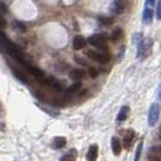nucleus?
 I'll list each match as a JSON object with an SVG mask.
<instances>
[{"label":"nucleus","mask_w":161,"mask_h":161,"mask_svg":"<svg viewBox=\"0 0 161 161\" xmlns=\"http://www.w3.org/2000/svg\"><path fill=\"white\" fill-rule=\"evenodd\" d=\"M86 56L91 58V59L98 62V63H102V64L108 63L110 61V55L108 52H102V51L97 52V51H93V50H89V51H86Z\"/></svg>","instance_id":"nucleus-4"},{"label":"nucleus","mask_w":161,"mask_h":161,"mask_svg":"<svg viewBox=\"0 0 161 161\" xmlns=\"http://www.w3.org/2000/svg\"><path fill=\"white\" fill-rule=\"evenodd\" d=\"M113 11L116 14V15H120V14H122L124 8H122V5H121V3L119 1V0H115V3L113 4Z\"/></svg>","instance_id":"nucleus-18"},{"label":"nucleus","mask_w":161,"mask_h":161,"mask_svg":"<svg viewBox=\"0 0 161 161\" xmlns=\"http://www.w3.org/2000/svg\"><path fill=\"white\" fill-rule=\"evenodd\" d=\"M89 75H90V78H92V79H96L97 76H98V72H97L96 68H93V67H90V68H89Z\"/></svg>","instance_id":"nucleus-22"},{"label":"nucleus","mask_w":161,"mask_h":161,"mask_svg":"<svg viewBox=\"0 0 161 161\" xmlns=\"http://www.w3.org/2000/svg\"><path fill=\"white\" fill-rule=\"evenodd\" d=\"M86 44H87V40L82 35H76L74 38V40H73V47H74V50L79 51V50H82L85 47Z\"/></svg>","instance_id":"nucleus-7"},{"label":"nucleus","mask_w":161,"mask_h":161,"mask_svg":"<svg viewBox=\"0 0 161 161\" xmlns=\"http://www.w3.org/2000/svg\"><path fill=\"white\" fill-rule=\"evenodd\" d=\"M81 87H82V84H81L80 81H76L75 84H73V85H70L68 89H67V95H75V93H78L79 91L81 90Z\"/></svg>","instance_id":"nucleus-14"},{"label":"nucleus","mask_w":161,"mask_h":161,"mask_svg":"<svg viewBox=\"0 0 161 161\" xmlns=\"http://www.w3.org/2000/svg\"><path fill=\"white\" fill-rule=\"evenodd\" d=\"M98 158V145L92 144L90 145L89 150L86 153V160L87 161H97Z\"/></svg>","instance_id":"nucleus-8"},{"label":"nucleus","mask_w":161,"mask_h":161,"mask_svg":"<svg viewBox=\"0 0 161 161\" xmlns=\"http://www.w3.org/2000/svg\"><path fill=\"white\" fill-rule=\"evenodd\" d=\"M23 67L28 70V72L32 74L34 78H36V79H44L45 78V74H44V72L41 70L40 68H38V67H35V65L31 64L29 62H25L23 64Z\"/></svg>","instance_id":"nucleus-6"},{"label":"nucleus","mask_w":161,"mask_h":161,"mask_svg":"<svg viewBox=\"0 0 161 161\" xmlns=\"http://www.w3.org/2000/svg\"><path fill=\"white\" fill-rule=\"evenodd\" d=\"M65 144H67L65 137H55L52 139V143H51L52 148L56 149V150L57 149H62L63 147H65Z\"/></svg>","instance_id":"nucleus-13"},{"label":"nucleus","mask_w":161,"mask_h":161,"mask_svg":"<svg viewBox=\"0 0 161 161\" xmlns=\"http://www.w3.org/2000/svg\"><path fill=\"white\" fill-rule=\"evenodd\" d=\"M5 27H6V19L4 18L3 14L0 12V29H4Z\"/></svg>","instance_id":"nucleus-23"},{"label":"nucleus","mask_w":161,"mask_h":161,"mask_svg":"<svg viewBox=\"0 0 161 161\" xmlns=\"http://www.w3.org/2000/svg\"><path fill=\"white\" fill-rule=\"evenodd\" d=\"M69 76H70V79H73V80L79 81L85 78V72H84L82 69L75 68V69H72V70L69 72Z\"/></svg>","instance_id":"nucleus-12"},{"label":"nucleus","mask_w":161,"mask_h":161,"mask_svg":"<svg viewBox=\"0 0 161 161\" xmlns=\"http://www.w3.org/2000/svg\"><path fill=\"white\" fill-rule=\"evenodd\" d=\"M16 25H18V31H21V32H25V31H27V28H25L24 24L19 23V22H16Z\"/></svg>","instance_id":"nucleus-27"},{"label":"nucleus","mask_w":161,"mask_h":161,"mask_svg":"<svg viewBox=\"0 0 161 161\" xmlns=\"http://www.w3.org/2000/svg\"><path fill=\"white\" fill-rule=\"evenodd\" d=\"M152 153L156 154L158 156H160L161 158V145L160 147H154L153 149H152Z\"/></svg>","instance_id":"nucleus-25"},{"label":"nucleus","mask_w":161,"mask_h":161,"mask_svg":"<svg viewBox=\"0 0 161 161\" xmlns=\"http://www.w3.org/2000/svg\"><path fill=\"white\" fill-rule=\"evenodd\" d=\"M152 51V40L143 39L138 42V58H145Z\"/></svg>","instance_id":"nucleus-5"},{"label":"nucleus","mask_w":161,"mask_h":161,"mask_svg":"<svg viewBox=\"0 0 161 161\" xmlns=\"http://www.w3.org/2000/svg\"><path fill=\"white\" fill-rule=\"evenodd\" d=\"M158 99L161 102V84L160 86H159V90H158Z\"/></svg>","instance_id":"nucleus-29"},{"label":"nucleus","mask_w":161,"mask_h":161,"mask_svg":"<svg viewBox=\"0 0 161 161\" xmlns=\"http://www.w3.org/2000/svg\"><path fill=\"white\" fill-rule=\"evenodd\" d=\"M99 22L102 24H104V25H110L113 23V19L109 18V17H99Z\"/></svg>","instance_id":"nucleus-21"},{"label":"nucleus","mask_w":161,"mask_h":161,"mask_svg":"<svg viewBox=\"0 0 161 161\" xmlns=\"http://www.w3.org/2000/svg\"><path fill=\"white\" fill-rule=\"evenodd\" d=\"M142 149H143V141H141L137 147L136 155H135V161H139V159H141V154H142Z\"/></svg>","instance_id":"nucleus-20"},{"label":"nucleus","mask_w":161,"mask_h":161,"mask_svg":"<svg viewBox=\"0 0 161 161\" xmlns=\"http://www.w3.org/2000/svg\"><path fill=\"white\" fill-rule=\"evenodd\" d=\"M129 114H130V108L127 105L121 107V109L119 110V114H118V118H116L118 124H121V122H124L125 120H127Z\"/></svg>","instance_id":"nucleus-10"},{"label":"nucleus","mask_w":161,"mask_h":161,"mask_svg":"<svg viewBox=\"0 0 161 161\" xmlns=\"http://www.w3.org/2000/svg\"><path fill=\"white\" fill-rule=\"evenodd\" d=\"M121 149H122V145H121L120 139L118 137L112 138V152L115 156H119L121 154Z\"/></svg>","instance_id":"nucleus-11"},{"label":"nucleus","mask_w":161,"mask_h":161,"mask_svg":"<svg viewBox=\"0 0 161 161\" xmlns=\"http://www.w3.org/2000/svg\"><path fill=\"white\" fill-rule=\"evenodd\" d=\"M121 36H122V29L121 28H115L112 33V35H110V40L113 42H116L119 39H121Z\"/></svg>","instance_id":"nucleus-17"},{"label":"nucleus","mask_w":161,"mask_h":161,"mask_svg":"<svg viewBox=\"0 0 161 161\" xmlns=\"http://www.w3.org/2000/svg\"><path fill=\"white\" fill-rule=\"evenodd\" d=\"M156 17H158V19L161 21V0H159L158 6H156Z\"/></svg>","instance_id":"nucleus-24"},{"label":"nucleus","mask_w":161,"mask_h":161,"mask_svg":"<svg viewBox=\"0 0 161 161\" xmlns=\"http://www.w3.org/2000/svg\"><path fill=\"white\" fill-rule=\"evenodd\" d=\"M133 139H135V132H133L132 130H129V131L125 133V136H124V141H122L124 148H125V149H130V147L132 144Z\"/></svg>","instance_id":"nucleus-9"},{"label":"nucleus","mask_w":161,"mask_h":161,"mask_svg":"<svg viewBox=\"0 0 161 161\" xmlns=\"http://www.w3.org/2000/svg\"><path fill=\"white\" fill-rule=\"evenodd\" d=\"M161 113V105L159 103H153L149 108V113H148V125L150 127H154L156 125V122L159 120V116Z\"/></svg>","instance_id":"nucleus-3"},{"label":"nucleus","mask_w":161,"mask_h":161,"mask_svg":"<svg viewBox=\"0 0 161 161\" xmlns=\"http://www.w3.org/2000/svg\"><path fill=\"white\" fill-rule=\"evenodd\" d=\"M143 19L145 24H150L153 21V10L152 8H145L143 12Z\"/></svg>","instance_id":"nucleus-16"},{"label":"nucleus","mask_w":161,"mask_h":161,"mask_svg":"<svg viewBox=\"0 0 161 161\" xmlns=\"http://www.w3.org/2000/svg\"><path fill=\"white\" fill-rule=\"evenodd\" d=\"M6 11H8V8L5 6V4H3V3L0 1V12H1V14H5Z\"/></svg>","instance_id":"nucleus-28"},{"label":"nucleus","mask_w":161,"mask_h":161,"mask_svg":"<svg viewBox=\"0 0 161 161\" xmlns=\"http://www.w3.org/2000/svg\"><path fill=\"white\" fill-rule=\"evenodd\" d=\"M11 69H12V72H14V74H15V76H16L18 80L24 82V84H28V78H27V75H25L22 70L17 69V68H15V67H11Z\"/></svg>","instance_id":"nucleus-15"},{"label":"nucleus","mask_w":161,"mask_h":161,"mask_svg":"<svg viewBox=\"0 0 161 161\" xmlns=\"http://www.w3.org/2000/svg\"><path fill=\"white\" fill-rule=\"evenodd\" d=\"M59 161H76V156H75V153H67L64 155L61 156Z\"/></svg>","instance_id":"nucleus-19"},{"label":"nucleus","mask_w":161,"mask_h":161,"mask_svg":"<svg viewBox=\"0 0 161 161\" xmlns=\"http://www.w3.org/2000/svg\"><path fill=\"white\" fill-rule=\"evenodd\" d=\"M3 114H4V107H3L1 101H0V116H3Z\"/></svg>","instance_id":"nucleus-30"},{"label":"nucleus","mask_w":161,"mask_h":161,"mask_svg":"<svg viewBox=\"0 0 161 161\" xmlns=\"http://www.w3.org/2000/svg\"><path fill=\"white\" fill-rule=\"evenodd\" d=\"M155 0H145V8H153Z\"/></svg>","instance_id":"nucleus-26"},{"label":"nucleus","mask_w":161,"mask_h":161,"mask_svg":"<svg viewBox=\"0 0 161 161\" xmlns=\"http://www.w3.org/2000/svg\"><path fill=\"white\" fill-rule=\"evenodd\" d=\"M87 42L92 46H96L98 50H101L102 52H107L108 46H107V35L105 34H95L92 36H90L87 39Z\"/></svg>","instance_id":"nucleus-2"},{"label":"nucleus","mask_w":161,"mask_h":161,"mask_svg":"<svg viewBox=\"0 0 161 161\" xmlns=\"http://www.w3.org/2000/svg\"><path fill=\"white\" fill-rule=\"evenodd\" d=\"M0 51H5L6 53H8L11 57H14L17 62H19L21 64L23 65L25 62H28L24 55L22 52V50L17 46L14 41H11L8 38V35L4 32L0 31Z\"/></svg>","instance_id":"nucleus-1"}]
</instances>
